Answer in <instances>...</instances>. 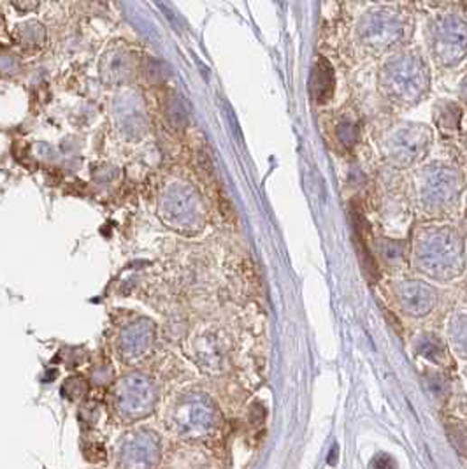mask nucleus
<instances>
[{
    "mask_svg": "<svg viewBox=\"0 0 467 469\" xmlns=\"http://www.w3.org/2000/svg\"><path fill=\"white\" fill-rule=\"evenodd\" d=\"M334 92V74L332 67L325 59H320L313 72L312 94L316 102L331 100Z\"/></svg>",
    "mask_w": 467,
    "mask_h": 469,
    "instance_id": "nucleus-1",
    "label": "nucleus"
}]
</instances>
